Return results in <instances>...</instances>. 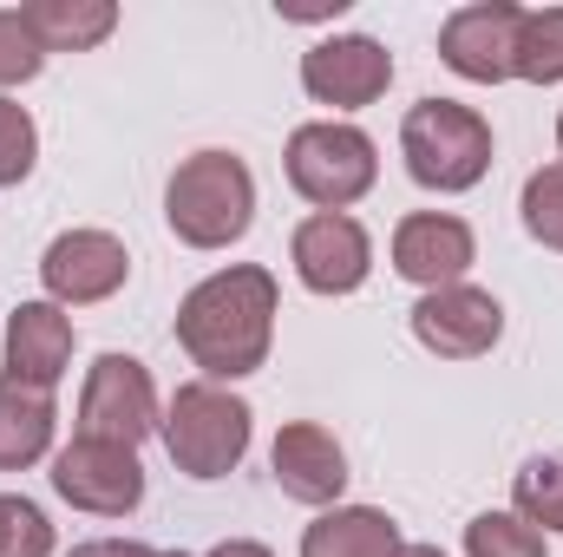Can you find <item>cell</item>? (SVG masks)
I'll use <instances>...</instances> for the list:
<instances>
[{
	"instance_id": "cell-12",
	"label": "cell",
	"mask_w": 563,
	"mask_h": 557,
	"mask_svg": "<svg viewBox=\"0 0 563 557\" xmlns=\"http://www.w3.org/2000/svg\"><path fill=\"white\" fill-rule=\"evenodd\" d=\"M40 282H46V302H59V308L112 302L132 282V250L112 230H59L40 256Z\"/></svg>"
},
{
	"instance_id": "cell-23",
	"label": "cell",
	"mask_w": 563,
	"mask_h": 557,
	"mask_svg": "<svg viewBox=\"0 0 563 557\" xmlns=\"http://www.w3.org/2000/svg\"><path fill=\"white\" fill-rule=\"evenodd\" d=\"M33 164H40V125H33V112L20 99L0 92V190L26 184Z\"/></svg>"
},
{
	"instance_id": "cell-10",
	"label": "cell",
	"mask_w": 563,
	"mask_h": 557,
	"mask_svg": "<svg viewBox=\"0 0 563 557\" xmlns=\"http://www.w3.org/2000/svg\"><path fill=\"white\" fill-rule=\"evenodd\" d=\"M498 335H505V302L478 282L426 288L413 302V341L439 361H478L498 348Z\"/></svg>"
},
{
	"instance_id": "cell-22",
	"label": "cell",
	"mask_w": 563,
	"mask_h": 557,
	"mask_svg": "<svg viewBox=\"0 0 563 557\" xmlns=\"http://www.w3.org/2000/svg\"><path fill=\"white\" fill-rule=\"evenodd\" d=\"M465 557H544V532L518 512H478L465 525Z\"/></svg>"
},
{
	"instance_id": "cell-17",
	"label": "cell",
	"mask_w": 563,
	"mask_h": 557,
	"mask_svg": "<svg viewBox=\"0 0 563 557\" xmlns=\"http://www.w3.org/2000/svg\"><path fill=\"white\" fill-rule=\"evenodd\" d=\"M407 538L380 505H334L301 532V557H400Z\"/></svg>"
},
{
	"instance_id": "cell-25",
	"label": "cell",
	"mask_w": 563,
	"mask_h": 557,
	"mask_svg": "<svg viewBox=\"0 0 563 557\" xmlns=\"http://www.w3.org/2000/svg\"><path fill=\"white\" fill-rule=\"evenodd\" d=\"M40 73H46V46L33 40V26H26L20 7H0V92L7 86H26Z\"/></svg>"
},
{
	"instance_id": "cell-9",
	"label": "cell",
	"mask_w": 563,
	"mask_h": 557,
	"mask_svg": "<svg viewBox=\"0 0 563 557\" xmlns=\"http://www.w3.org/2000/svg\"><path fill=\"white\" fill-rule=\"evenodd\" d=\"M288 263H295V276H301L308 295H354L361 282L374 276V237L347 210H314V217L295 223Z\"/></svg>"
},
{
	"instance_id": "cell-5",
	"label": "cell",
	"mask_w": 563,
	"mask_h": 557,
	"mask_svg": "<svg viewBox=\"0 0 563 557\" xmlns=\"http://www.w3.org/2000/svg\"><path fill=\"white\" fill-rule=\"evenodd\" d=\"M282 171H288V190L301 204H314V210H354L374 190V177H380V151L347 119H308L282 144Z\"/></svg>"
},
{
	"instance_id": "cell-16",
	"label": "cell",
	"mask_w": 563,
	"mask_h": 557,
	"mask_svg": "<svg viewBox=\"0 0 563 557\" xmlns=\"http://www.w3.org/2000/svg\"><path fill=\"white\" fill-rule=\"evenodd\" d=\"M53 433H59V407L53 394L26 387V381H7L0 374V472H26L53 452Z\"/></svg>"
},
{
	"instance_id": "cell-11",
	"label": "cell",
	"mask_w": 563,
	"mask_h": 557,
	"mask_svg": "<svg viewBox=\"0 0 563 557\" xmlns=\"http://www.w3.org/2000/svg\"><path fill=\"white\" fill-rule=\"evenodd\" d=\"M518 26H525V7H511V0H472L459 13H445L439 59L459 79H472V86H505V79H518Z\"/></svg>"
},
{
	"instance_id": "cell-28",
	"label": "cell",
	"mask_w": 563,
	"mask_h": 557,
	"mask_svg": "<svg viewBox=\"0 0 563 557\" xmlns=\"http://www.w3.org/2000/svg\"><path fill=\"white\" fill-rule=\"evenodd\" d=\"M400 557H445V551H439V545H407Z\"/></svg>"
},
{
	"instance_id": "cell-29",
	"label": "cell",
	"mask_w": 563,
	"mask_h": 557,
	"mask_svg": "<svg viewBox=\"0 0 563 557\" xmlns=\"http://www.w3.org/2000/svg\"><path fill=\"white\" fill-rule=\"evenodd\" d=\"M558 151H563V112H558Z\"/></svg>"
},
{
	"instance_id": "cell-15",
	"label": "cell",
	"mask_w": 563,
	"mask_h": 557,
	"mask_svg": "<svg viewBox=\"0 0 563 557\" xmlns=\"http://www.w3.org/2000/svg\"><path fill=\"white\" fill-rule=\"evenodd\" d=\"M73 368V315L59 302H20L7 315V381H26L40 394H53Z\"/></svg>"
},
{
	"instance_id": "cell-7",
	"label": "cell",
	"mask_w": 563,
	"mask_h": 557,
	"mask_svg": "<svg viewBox=\"0 0 563 557\" xmlns=\"http://www.w3.org/2000/svg\"><path fill=\"white\" fill-rule=\"evenodd\" d=\"M53 492L73 505V512H92V518H132L144 505V466L132 446H112V439H86L73 433L59 452H53Z\"/></svg>"
},
{
	"instance_id": "cell-18",
	"label": "cell",
	"mask_w": 563,
	"mask_h": 557,
	"mask_svg": "<svg viewBox=\"0 0 563 557\" xmlns=\"http://www.w3.org/2000/svg\"><path fill=\"white\" fill-rule=\"evenodd\" d=\"M20 13H26V26H33V40L46 53H92L119 26L112 0H26Z\"/></svg>"
},
{
	"instance_id": "cell-3",
	"label": "cell",
	"mask_w": 563,
	"mask_h": 557,
	"mask_svg": "<svg viewBox=\"0 0 563 557\" xmlns=\"http://www.w3.org/2000/svg\"><path fill=\"white\" fill-rule=\"evenodd\" d=\"M170 466L197 485L210 479H230L243 459H250V439H256V414L243 394L217 387V381H184L164 407V426H157Z\"/></svg>"
},
{
	"instance_id": "cell-2",
	"label": "cell",
	"mask_w": 563,
	"mask_h": 557,
	"mask_svg": "<svg viewBox=\"0 0 563 557\" xmlns=\"http://www.w3.org/2000/svg\"><path fill=\"white\" fill-rule=\"evenodd\" d=\"M164 223L184 250H230L256 223V177L236 151H190L164 184Z\"/></svg>"
},
{
	"instance_id": "cell-19",
	"label": "cell",
	"mask_w": 563,
	"mask_h": 557,
	"mask_svg": "<svg viewBox=\"0 0 563 557\" xmlns=\"http://www.w3.org/2000/svg\"><path fill=\"white\" fill-rule=\"evenodd\" d=\"M511 512L525 525H538L544 538L563 532V452H531L511 479Z\"/></svg>"
},
{
	"instance_id": "cell-26",
	"label": "cell",
	"mask_w": 563,
	"mask_h": 557,
	"mask_svg": "<svg viewBox=\"0 0 563 557\" xmlns=\"http://www.w3.org/2000/svg\"><path fill=\"white\" fill-rule=\"evenodd\" d=\"M66 557H157V545H139V538H86Z\"/></svg>"
},
{
	"instance_id": "cell-4",
	"label": "cell",
	"mask_w": 563,
	"mask_h": 557,
	"mask_svg": "<svg viewBox=\"0 0 563 557\" xmlns=\"http://www.w3.org/2000/svg\"><path fill=\"white\" fill-rule=\"evenodd\" d=\"M400 157L420 190H439V197L478 190L492 171V119L459 99H420L400 119Z\"/></svg>"
},
{
	"instance_id": "cell-27",
	"label": "cell",
	"mask_w": 563,
	"mask_h": 557,
	"mask_svg": "<svg viewBox=\"0 0 563 557\" xmlns=\"http://www.w3.org/2000/svg\"><path fill=\"white\" fill-rule=\"evenodd\" d=\"M203 557H276L263 538H223V545H210Z\"/></svg>"
},
{
	"instance_id": "cell-20",
	"label": "cell",
	"mask_w": 563,
	"mask_h": 557,
	"mask_svg": "<svg viewBox=\"0 0 563 557\" xmlns=\"http://www.w3.org/2000/svg\"><path fill=\"white\" fill-rule=\"evenodd\" d=\"M518 79L525 86H558L563 79V7H525V26H518Z\"/></svg>"
},
{
	"instance_id": "cell-1",
	"label": "cell",
	"mask_w": 563,
	"mask_h": 557,
	"mask_svg": "<svg viewBox=\"0 0 563 557\" xmlns=\"http://www.w3.org/2000/svg\"><path fill=\"white\" fill-rule=\"evenodd\" d=\"M276 308L282 288L263 263H230L217 276H203L177 302V348L190 354V368L217 387L250 381L269 361L276 341Z\"/></svg>"
},
{
	"instance_id": "cell-6",
	"label": "cell",
	"mask_w": 563,
	"mask_h": 557,
	"mask_svg": "<svg viewBox=\"0 0 563 557\" xmlns=\"http://www.w3.org/2000/svg\"><path fill=\"white\" fill-rule=\"evenodd\" d=\"M157 426H164V407H157L151 368H144L139 354H119V348L99 354V361L86 368V387H79V433L139 452Z\"/></svg>"
},
{
	"instance_id": "cell-24",
	"label": "cell",
	"mask_w": 563,
	"mask_h": 557,
	"mask_svg": "<svg viewBox=\"0 0 563 557\" xmlns=\"http://www.w3.org/2000/svg\"><path fill=\"white\" fill-rule=\"evenodd\" d=\"M0 557H53V518L20 492H0Z\"/></svg>"
},
{
	"instance_id": "cell-21",
	"label": "cell",
	"mask_w": 563,
	"mask_h": 557,
	"mask_svg": "<svg viewBox=\"0 0 563 557\" xmlns=\"http://www.w3.org/2000/svg\"><path fill=\"white\" fill-rule=\"evenodd\" d=\"M518 217H525L531 243H544V250H563V157H551L544 171H531V177H525Z\"/></svg>"
},
{
	"instance_id": "cell-14",
	"label": "cell",
	"mask_w": 563,
	"mask_h": 557,
	"mask_svg": "<svg viewBox=\"0 0 563 557\" xmlns=\"http://www.w3.org/2000/svg\"><path fill=\"white\" fill-rule=\"evenodd\" d=\"M478 263V237L465 217L452 210H413L394 223V270L413 282V288H452L465 282V270Z\"/></svg>"
},
{
	"instance_id": "cell-8",
	"label": "cell",
	"mask_w": 563,
	"mask_h": 557,
	"mask_svg": "<svg viewBox=\"0 0 563 557\" xmlns=\"http://www.w3.org/2000/svg\"><path fill=\"white\" fill-rule=\"evenodd\" d=\"M387 86H394V53L374 33H328L301 53V92L314 106L361 112V106L387 99Z\"/></svg>"
},
{
	"instance_id": "cell-13",
	"label": "cell",
	"mask_w": 563,
	"mask_h": 557,
	"mask_svg": "<svg viewBox=\"0 0 563 557\" xmlns=\"http://www.w3.org/2000/svg\"><path fill=\"white\" fill-rule=\"evenodd\" d=\"M269 472H276L282 499L308 505V512H334L347 492V452L321 419H288L269 446Z\"/></svg>"
},
{
	"instance_id": "cell-30",
	"label": "cell",
	"mask_w": 563,
	"mask_h": 557,
	"mask_svg": "<svg viewBox=\"0 0 563 557\" xmlns=\"http://www.w3.org/2000/svg\"><path fill=\"white\" fill-rule=\"evenodd\" d=\"M157 557H190V551H157Z\"/></svg>"
}]
</instances>
